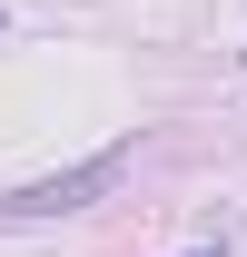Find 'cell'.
Wrapping results in <instances>:
<instances>
[{
  "label": "cell",
  "instance_id": "cell-1",
  "mask_svg": "<svg viewBox=\"0 0 247 257\" xmlns=\"http://www.w3.org/2000/svg\"><path fill=\"white\" fill-rule=\"evenodd\" d=\"M119 178H129V149H89V159H69V168H50V178H30V188H10V198H0V218H10V227H30V218H69V208L109 198Z\"/></svg>",
  "mask_w": 247,
  "mask_h": 257
}]
</instances>
